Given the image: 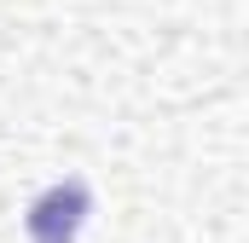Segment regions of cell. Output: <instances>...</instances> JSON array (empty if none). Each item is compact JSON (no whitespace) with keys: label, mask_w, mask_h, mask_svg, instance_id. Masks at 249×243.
<instances>
[{"label":"cell","mask_w":249,"mask_h":243,"mask_svg":"<svg viewBox=\"0 0 249 243\" xmlns=\"http://www.w3.org/2000/svg\"><path fill=\"white\" fill-rule=\"evenodd\" d=\"M87 214H93V191L81 180L47 185L29 203V243H75L81 226H87Z\"/></svg>","instance_id":"cell-1"}]
</instances>
